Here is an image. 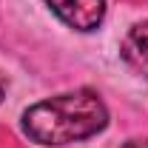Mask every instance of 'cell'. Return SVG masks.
I'll use <instances>...</instances> for the list:
<instances>
[{"label": "cell", "instance_id": "3", "mask_svg": "<svg viewBox=\"0 0 148 148\" xmlns=\"http://www.w3.org/2000/svg\"><path fill=\"white\" fill-rule=\"evenodd\" d=\"M123 60L128 63L137 74L148 77V20L134 23L128 34L123 37Z\"/></svg>", "mask_w": 148, "mask_h": 148}, {"label": "cell", "instance_id": "2", "mask_svg": "<svg viewBox=\"0 0 148 148\" xmlns=\"http://www.w3.org/2000/svg\"><path fill=\"white\" fill-rule=\"evenodd\" d=\"M57 17L77 32H94L106 17V0H46Z\"/></svg>", "mask_w": 148, "mask_h": 148}, {"label": "cell", "instance_id": "5", "mask_svg": "<svg viewBox=\"0 0 148 148\" xmlns=\"http://www.w3.org/2000/svg\"><path fill=\"white\" fill-rule=\"evenodd\" d=\"M0 100H3V77H0Z\"/></svg>", "mask_w": 148, "mask_h": 148}, {"label": "cell", "instance_id": "1", "mask_svg": "<svg viewBox=\"0 0 148 148\" xmlns=\"http://www.w3.org/2000/svg\"><path fill=\"white\" fill-rule=\"evenodd\" d=\"M108 125V108L91 88L57 94L23 111V131L40 145H69Z\"/></svg>", "mask_w": 148, "mask_h": 148}, {"label": "cell", "instance_id": "4", "mask_svg": "<svg viewBox=\"0 0 148 148\" xmlns=\"http://www.w3.org/2000/svg\"><path fill=\"white\" fill-rule=\"evenodd\" d=\"M123 148H148V140H128Z\"/></svg>", "mask_w": 148, "mask_h": 148}]
</instances>
